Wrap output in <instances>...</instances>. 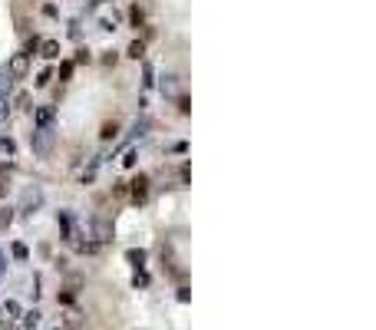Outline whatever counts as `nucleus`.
<instances>
[{"label":"nucleus","mask_w":376,"mask_h":330,"mask_svg":"<svg viewBox=\"0 0 376 330\" xmlns=\"http://www.w3.org/2000/svg\"><path fill=\"white\" fill-rule=\"evenodd\" d=\"M33 152H37L40 158H50V152H53V129H37L30 139Z\"/></svg>","instance_id":"f257e3e1"},{"label":"nucleus","mask_w":376,"mask_h":330,"mask_svg":"<svg viewBox=\"0 0 376 330\" xmlns=\"http://www.w3.org/2000/svg\"><path fill=\"white\" fill-rule=\"evenodd\" d=\"M116 132H119V122H106V126H102V139H106V142H109V139H116Z\"/></svg>","instance_id":"6e6552de"},{"label":"nucleus","mask_w":376,"mask_h":330,"mask_svg":"<svg viewBox=\"0 0 376 330\" xmlns=\"http://www.w3.org/2000/svg\"><path fill=\"white\" fill-rule=\"evenodd\" d=\"M37 50H40V56H47V60H56V56H60V43H56V40H43Z\"/></svg>","instance_id":"39448f33"},{"label":"nucleus","mask_w":376,"mask_h":330,"mask_svg":"<svg viewBox=\"0 0 376 330\" xmlns=\"http://www.w3.org/2000/svg\"><path fill=\"white\" fill-rule=\"evenodd\" d=\"M53 116H56V109H53V106H40V109H37V116H33V119H37V126H40V129H50Z\"/></svg>","instance_id":"20e7f679"},{"label":"nucleus","mask_w":376,"mask_h":330,"mask_svg":"<svg viewBox=\"0 0 376 330\" xmlns=\"http://www.w3.org/2000/svg\"><path fill=\"white\" fill-rule=\"evenodd\" d=\"M7 73H10L14 79H24L27 73H30V56H27V53H17L14 60L7 63Z\"/></svg>","instance_id":"f03ea898"},{"label":"nucleus","mask_w":376,"mask_h":330,"mask_svg":"<svg viewBox=\"0 0 376 330\" xmlns=\"http://www.w3.org/2000/svg\"><path fill=\"white\" fill-rule=\"evenodd\" d=\"M125 53L132 56V60H142V56H145V43H142V40H135V43H129V50H125Z\"/></svg>","instance_id":"0eeeda50"},{"label":"nucleus","mask_w":376,"mask_h":330,"mask_svg":"<svg viewBox=\"0 0 376 330\" xmlns=\"http://www.w3.org/2000/svg\"><path fill=\"white\" fill-rule=\"evenodd\" d=\"M76 63H89V50H79V53H76Z\"/></svg>","instance_id":"9b49d317"},{"label":"nucleus","mask_w":376,"mask_h":330,"mask_svg":"<svg viewBox=\"0 0 376 330\" xmlns=\"http://www.w3.org/2000/svg\"><path fill=\"white\" fill-rule=\"evenodd\" d=\"M129 24H132L135 30H139V27H145V10H142V7H132V10H129Z\"/></svg>","instance_id":"423d86ee"},{"label":"nucleus","mask_w":376,"mask_h":330,"mask_svg":"<svg viewBox=\"0 0 376 330\" xmlns=\"http://www.w3.org/2000/svg\"><path fill=\"white\" fill-rule=\"evenodd\" d=\"M4 192H7V189H4V182H0V195H4Z\"/></svg>","instance_id":"ddd939ff"},{"label":"nucleus","mask_w":376,"mask_h":330,"mask_svg":"<svg viewBox=\"0 0 376 330\" xmlns=\"http://www.w3.org/2000/svg\"><path fill=\"white\" fill-rule=\"evenodd\" d=\"M10 86H14V76H10V73H0V96L10 93Z\"/></svg>","instance_id":"9d476101"},{"label":"nucleus","mask_w":376,"mask_h":330,"mask_svg":"<svg viewBox=\"0 0 376 330\" xmlns=\"http://www.w3.org/2000/svg\"><path fill=\"white\" fill-rule=\"evenodd\" d=\"M129 185H132V189H129L132 202H135V205H142V202H145V195H149V175H135Z\"/></svg>","instance_id":"7ed1b4c3"},{"label":"nucleus","mask_w":376,"mask_h":330,"mask_svg":"<svg viewBox=\"0 0 376 330\" xmlns=\"http://www.w3.org/2000/svg\"><path fill=\"white\" fill-rule=\"evenodd\" d=\"M0 149H4V152H14V142H10V139H0Z\"/></svg>","instance_id":"f8f14e48"},{"label":"nucleus","mask_w":376,"mask_h":330,"mask_svg":"<svg viewBox=\"0 0 376 330\" xmlns=\"http://www.w3.org/2000/svg\"><path fill=\"white\" fill-rule=\"evenodd\" d=\"M73 66H76V63H73V60H66V63L60 66V83H66V79L73 76Z\"/></svg>","instance_id":"1a4fd4ad"}]
</instances>
